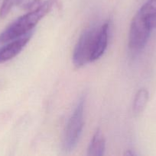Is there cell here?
Returning <instances> with one entry per match:
<instances>
[{
	"instance_id": "9c48e42d",
	"label": "cell",
	"mask_w": 156,
	"mask_h": 156,
	"mask_svg": "<svg viewBox=\"0 0 156 156\" xmlns=\"http://www.w3.org/2000/svg\"><path fill=\"white\" fill-rule=\"evenodd\" d=\"M23 0H4L0 7V18H5L12 9L19 5Z\"/></svg>"
},
{
	"instance_id": "7a4b0ae2",
	"label": "cell",
	"mask_w": 156,
	"mask_h": 156,
	"mask_svg": "<svg viewBox=\"0 0 156 156\" xmlns=\"http://www.w3.org/2000/svg\"><path fill=\"white\" fill-rule=\"evenodd\" d=\"M84 104L85 98L82 97L67 123L63 142L66 152H72L76 147L81 136L84 125Z\"/></svg>"
},
{
	"instance_id": "5b68a950",
	"label": "cell",
	"mask_w": 156,
	"mask_h": 156,
	"mask_svg": "<svg viewBox=\"0 0 156 156\" xmlns=\"http://www.w3.org/2000/svg\"><path fill=\"white\" fill-rule=\"evenodd\" d=\"M33 32L31 31L27 34L21 36L17 39L11 41L10 43L0 49V63H3L13 59L29 42Z\"/></svg>"
},
{
	"instance_id": "277c9868",
	"label": "cell",
	"mask_w": 156,
	"mask_h": 156,
	"mask_svg": "<svg viewBox=\"0 0 156 156\" xmlns=\"http://www.w3.org/2000/svg\"><path fill=\"white\" fill-rule=\"evenodd\" d=\"M98 27H87L84 30L75 46L73 54V63L76 68H81L91 62L93 44Z\"/></svg>"
},
{
	"instance_id": "52a82bcc",
	"label": "cell",
	"mask_w": 156,
	"mask_h": 156,
	"mask_svg": "<svg viewBox=\"0 0 156 156\" xmlns=\"http://www.w3.org/2000/svg\"><path fill=\"white\" fill-rule=\"evenodd\" d=\"M106 149V140L102 131L97 129L90 141L87 149V155L90 156H102Z\"/></svg>"
},
{
	"instance_id": "6da1fadb",
	"label": "cell",
	"mask_w": 156,
	"mask_h": 156,
	"mask_svg": "<svg viewBox=\"0 0 156 156\" xmlns=\"http://www.w3.org/2000/svg\"><path fill=\"white\" fill-rule=\"evenodd\" d=\"M58 0H46L38 7L17 18L0 34V44L9 42L32 31L34 27L49 13Z\"/></svg>"
},
{
	"instance_id": "3957f363",
	"label": "cell",
	"mask_w": 156,
	"mask_h": 156,
	"mask_svg": "<svg viewBox=\"0 0 156 156\" xmlns=\"http://www.w3.org/2000/svg\"><path fill=\"white\" fill-rule=\"evenodd\" d=\"M152 27L145 17L138 12L131 22L128 34V47L132 51L139 52L146 45Z\"/></svg>"
},
{
	"instance_id": "ba28073f",
	"label": "cell",
	"mask_w": 156,
	"mask_h": 156,
	"mask_svg": "<svg viewBox=\"0 0 156 156\" xmlns=\"http://www.w3.org/2000/svg\"><path fill=\"white\" fill-rule=\"evenodd\" d=\"M148 91L145 88H141L136 93L133 101V112L136 114H139L145 110L148 101Z\"/></svg>"
},
{
	"instance_id": "30bf717a",
	"label": "cell",
	"mask_w": 156,
	"mask_h": 156,
	"mask_svg": "<svg viewBox=\"0 0 156 156\" xmlns=\"http://www.w3.org/2000/svg\"><path fill=\"white\" fill-rule=\"evenodd\" d=\"M125 155H135L134 153H133V152H130V150H128V152H126V153L125 154Z\"/></svg>"
},
{
	"instance_id": "8992f818",
	"label": "cell",
	"mask_w": 156,
	"mask_h": 156,
	"mask_svg": "<svg viewBox=\"0 0 156 156\" xmlns=\"http://www.w3.org/2000/svg\"><path fill=\"white\" fill-rule=\"evenodd\" d=\"M109 30L110 24L106 22L100 27H98L93 44V52L91 56V62L97 60L105 53L108 45Z\"/></svg>"
}]
</instances>
